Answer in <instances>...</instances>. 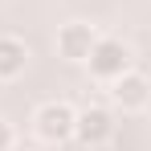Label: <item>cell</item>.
Listing matches in <instances>:
<instances>
[{"label": "cell", "mask_w": 151, "mask_h": 151, "mask_svg": "<svg viewBox=\"0 0 151 151\" xmlns=\"http://www.w3.org/2000/svg\"><path fill=\"white\" fill-rule=\"evenodd\" d=\"M90 74L94 78H106V82H114L119 74H127V65H131V53H127L123 41H114V37H102L94 41V49H90Z\"/></svg>", "instance_id": "1"}, {"label": "cell", "mask_w": 151, "mask_h": 151, "mask_svg": "<svg viewBox=\"0 0 151 151\" xmlns=\"http://www.w3.org/2000/svg\"><path fill=\"white\" fill-rule=\"evenodd\" d=\"M74 119H78V114L65 106V102H45V106L37 110V131H41V139L61 143V139L74 135Z\"/></svg>", "instance_id": "2"}, {"label": "cell", "mask_w": 151, "mask_h": 151, "mask_svg": "<svg viewBox=\"0 0 151 151\" xmlns=\"http://www.w3.org/2000/svg\"><path fill=\"white\" fill-rule=\"evenodd\" d=\"M94 29L82 25V21H70V25L57 33V49H61V57H70V61H86L90 57V49H94Z\"/></svg>", "instance_id": "3"}, {"label": "cell", "mask_w": 151, "mask_h": 151, "mask_svg": "<svg viewBox=\"0 0 151 151\" xmlns=\"http://www.w3.org/2000/svg\"><path fill=\"white\" fill-rule=\"evenodd\" d=\"M74 135L86 143V147H98V143H106V139L114 135V123H110L106 110L94 106V110H82V114L74 119Z\"/></svg>", "instance_id": "4"}, {"label": "cell", "mask_w": 151, "mask_h": 151, "mask_svg": "<svg viewBox=\"0 0 151 151\" xmlns=\"http://www.w3.org/2000/svg\"><path fill=\"white\" fill-rule=\"evenodd\" d=\"M110 94H114V102H119L123 110H139V106H147L151 86H147V78H143V74H119Z\"/></svg>", "instance_id": "5"}, {"label": "cell", "mask_w": 151, "mask_h": 151, "mask_svg": "<svg viewBox=\"0 0 151 151\" xmlns=\"http://www.w3.org/2000/svg\"><path fill=\"white\" fill-rule=\"evenodd\" d=\"M29 61V49L25 41H17V37H0V78H17L25 70Z\"/></svg>", "instance_id": "6"}, {"label": "cell", "mask_w": 151, "mask_h": 151, "mask_svg": "<svg viewBox=\"0 0 151 151\" xmlns=\"http://www.w3.org/2000/svg\"><path fill=\"white\" fill-rule=\"evenodd\" d=\"M12 147V131H8V123L0 119V151H8Z\"/></svg>", "instance_id": "7"}]
</instances>
